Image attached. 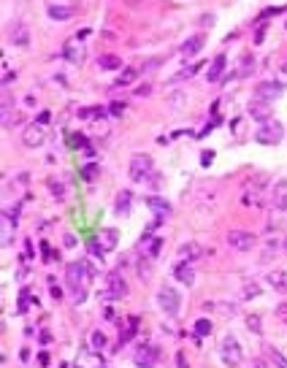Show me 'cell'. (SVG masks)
<instances>
[{
	"label": "cell",
	"instance_id": "6da1fadb",
	"mask_svg": "<svg viewBox=\"0 0 287 368\" xmlns=\"http://www.w3.org/2000/svg\"><path fill=\"white\" fill-rule=\"evenodd\" d=\"M157 303H160V309H163L168 317H176V314L182 312V295L171 284H163L157 290Z\"/></svg>",
	"mask_w": 287,
	"mask_h": 368
},
{
	"label": "cell",
	"instance_id": "7a4b0ae2",
	"mask_svg": "<svg viewBox=\"0 0 287 368\" xmlns=\"http://www.w3.org/2000/svg\"><path fill=\"white\" fill-rule=\"evenodd\" d=\"M285 136V128L282 122H274V119H268V122H263L260 128L255 130V141L263 143V146H274V143H279Z\"/></svg>",
	"mask_w": 287,
	"mask_h": 368
},
{
	"label": "cell",
	"instance_id": "3957f363",
	"mask_svg": "<svg viewBox=\"0 0 287 368\" xmlns=\"http://www.w3.org/2000/svg\"><path fill=\"white\" fill-rule=\"evenodd\" d=\"M220 355H222V360H225V366L239 368V366H241V360H244V352H241L239 338L228 333V336L222 338V344H220Z\"/></svg>",
	"mask_w": 287,
	"mask_h": 368
},
{
	"label": "cell",
	"instance_id": "277c9868",
	"mask_svg": "<svg viewBox=\"0 0 287 368\" xmlns=\"http://www.w3.org/2000/svg\"><path fill=\"white\" fill-rule=\"evenodd\" d=\"M152 174H154V168H152V157H149V154H136V157L130 160L128 176L133 182H146Z\"/></svg>",
	"mask_w": 287,
	"mask_h": 368
},
{
	"label": "cell",
	"instance_id": "5b68a950",
	"mask_svg": "<svg viewBox=\"0 0 287 368\" xmlns=\"http://www.w3.org/2000/svg\"><path fill=\"white\" fill-rule=\"evenodd\" d=\"M225 241H228V246L236 249V252H249V249L257 246V238L249 233V230H231Z\"/></svg>",
	"mask_w": 287,
	"mask_h": 368
},
{
	"label": "cell",
	"instance_id": "8992f818",
	"mask_svg": "<svg viewBox=\"0 0 287 368\" xmlns=\"http://www.w3.org/2000/svg\"><path fill=\"white\" fill-rule=\"evenodd\" d=\"M44 141H47V130H44V125L33 122V125H27V128L22 130V143H25L27 149H36V146H41Z\"/></svg>",
	"mask_w": 287,
	"mask_h": 368
},
{
	"label": "cell",
	"instance_id": "52a82bcc",
	"mask_svg": "<svg viewBox=\"0 0 287 368\" xmlns=\"http://www.w3.org/2000/svg\"><path fill=\"white\" fill-rule=\"evenodd\" d=\"M282 92H285L282 82H263V84H257V87H255V97H257V100H266V103H274Z\"/></svg>",
	"mask_w": 287,
	"mask_h": 368
},
{
	"label": "cell",
	"instance_id": "ba28073f",
	"mask_svg": "<svg viewBox=\"0 0 287 368\" xmlns=\"http://www.w3.org/2000/svg\"><path fill=\"white\" fill-rule=\"evenodd\" d=\"M8 38H11V44L14 46H30V27H27V22L25 19H16L14 25H11V30H8Z\"/></svg>",
	"mask_w": 287,
	"mask_h": 368
},
{
	"label": "cell",
	"instance_id": "9c48e42d",
	"mask_svg": "<svg viewBox=\"0 0 287 368\" xmlns=\"http://www.w3.org/2000/svg\"><path fill=\"white\" fill-rule=\"evenodd\" d=\"M268 203H271V209H277V211L287 209V179H279V182L271 187V195H268Z\"/></svg>",
	"mask_w": 287,
	"mask_h": 368
},
{
	"label": "cell",
	"instance_id": "30bf717a",
	"mask_svg": "<svg viewBox=\"0 0 287 368\" xmlns=\"http://www.w3.org/2000/svg\"><path fill=\"white\" fill-rule=\"evenodd\" d=\"M62 54H65V60L71 62V65H82V62L87 60V49H84V44H79L76 38L65 44V49H62Z\"/></svg>",
	"mask_w": 287,
	"mask_h": 368
},
{
	"label": "cell",
	"instance_id": "8fae6325",
	"mask_svg": "<svg viewBox=\"0 0 287 368\" xmlns=\"http://www.w3.org/2000/svg\"><path fill=\"white\" fill-rule=\"evenodd\" d=\"M106 284H108L106 290L111 292V295L117 298V301H119V298H125V295H128V281H125V276L119 274V271H111V274H108Z\"/></svg>",
	"mask_w": 287,
	"mask_h": 368
},
{
	"label": "cell",
	"instance_id": "7c38bea8",
	"mask_svg": "<svg viewBox=\"0 0 287 368\" xmlns=\"http://www.w3.org/2000/svg\"><path fill=\"white\" fill-rule=\"evenodd\" d=\"M271 106H274V103H266V100H257V97H252L246 111H249V117H255L257 122L263 125V122H268V119H271Z\"/></svg>",
	"mask_w": 287,
	"mask_h": 368
},
{
	"label": "cell",
	"instance_id": "4fadbf2b",
	"mask_svg": "<svg viewBox=\"0 0 287 368\" xmlns=\"http://www.w3.org/2000/svg\"><path fill=\"white\" fill-rule=\"evenodd\" d=\"M139 246L144 249V257H146V260H154V257L160 255L163 238H160V235H146V233H144V235H141V241H139Z\"/></svg>",
	"mask_w": 287,
	"mask_h": 368
},
{
	"label": "cell",
	"instance_id": "5bb4252c",
	"mask_svg": "<svg viewBox=\"0 0 287 368\" xmlns=\"http://www.w3.org/2000/svg\"><path fill=\"white\" fill-rule=\"evenodd\" d=\"M157 358H160V349L149 344V347H141L139 352H136V366L139 368H154Z\"/></svg>",
	"mask_w": 287,
	"mask_h": 368
},
{
	"label": "cell",
	"instance_id": "9a60e30c",
	"mask_svg": "<svg viewBox=\"0 0 287 368\" xmlns=\"http://www.w3.org/2000/svg\"><path fill=\"white\" fill-rule=\"evenodd\" d=\"M130 209H133V192H130V189H122V192L117 195V200H114V214L128 217Z\"/></svg>",
	"mask_w": 287,
	"mask_h": 368
},
{
	"label": "cell",
	"instance_id": "2e32d148",
	"mask_svg": "<svg viewBox=\"0 0 287 368\" xmlns=\"http://www.w3.org/2000/svg\"><path fill=\"white\" fill-rule=\"evenodd\" d=\"M146 206L154 211V214H157V220H165V217L171 214V203H168L165 198H160V195H149V198H146Z\"/></svg>",
	"mask_w": 287,
	"mask_h": 368
},
{
	"label": "cell",
	"instance_id": "e0dca14e",
	"mask_svg": "<svg viewBox=\"0 0 287 368\" xmlns=\"http://www.w3.org/2000/svg\"><path fill=\"white\" fill-rule=\"evenodd\" d=\"M263 184H266V179L260 176L255 187H252V189H246V192L241 195V203H244V206H260V203H263V189H260Z\"/></svg>",
	"mask_w": 287,
	"mask_h": 368
},
{
	"label": "cell",
	"instance_id": "ac0fdd59",
	"mask_svg": "<svg viewBox=\"0 0 287 368\" xmlns=\"http://www.w3.org/2000/svg\"><path fill=\"white\" fill-rule=\"evenodd\" d=\"M47 14L54 22H62V19H71V16L76 14V8H73V5H62V3H49L47 5Z\"/></svg>",
	"mask_w": 287,
	"mask_h": 368
},
{
	"label": "cell",
	"instance_id": "d6986e66",
	"mask_svg": "<svg viewBox=\"0 0 287 368\" xmlns=\"http://www.w3.org/2000/svg\"><path fill=\"white\" fill-rule=\"evenodd\" d=\"M176 255H179V260H182V263H192V260H198V257L203 255V249H200L198 244H192V241H190V244H182L179 249H176Z\"/></svg>",
	"mask_w": 287,
	"mask_h": 368
},
{
	"label": "cell",
	"instance_id": "ffe728a7",
	"mask_svg": "<svg viewBox=\"0 0 287 368\" xmlns=\"http://www.w3.org/2000/svg\"><path fill=\"white\" fill-rule=\"evenodd\" d=\"M266 281L271 284L274 292H282V295H287V271H271L266 276Z\"/></svg>",
	"mask_w": 287,
	"mask_h": 368
},
{
	"label": "cell",
	"instance_id": "44dd1931",
	"mask_svg": "<svg viewBox=\"0 0 287 368\" xmlns=\"http://www.w3.org/2000/svg\"><path fill=\"white\" fill-rule=\"evenodd\" d=\"M119 233L114 228H106V230H100V235H97V244L103 246L106 252H111V249H117V244H119Z\"/></svg>",
	"mask_w": 287,
	"mask_h": 368
},
{
	"label": "cell",
	"instance_id": "7402d4cb",
	"mask_svg": "<svg viewBox=\"0 0 287 368\" xmlns=\"http://www.w3.org/2000/svg\"><path fill=\"white\" fill-rule=\"evenodd\" d=\"M225 65H228V57L225 54H217L214 60H211L209 71H206V79H209V82H217V79L222 76V71H225Z\"/></svg>",
	"mask_w": 287,
	"mask_h": 368
},
{
	"label": "cell",
	"instance_id": "603a6c76",
	"mask_svg": "<svg viewBox=\"0 0 287 368\" xmlns=\"http://www.w3.org/2000/svg\"><path fill=\"white\" fill-rule=\"evenodd\" d=\"M174 276L182 281V284H187V287H190L192 281H195V271H192L190 263H179V266L174 268Z\"/></svg>",
	"mask_w": 287,
	"mask_h": 368
},
{
	"label": "cell",
	"instance_id": "cb8c5ba5",
	"mask_svg": "<svg viewBox=\"0 0 287 368\" xmlns=\"http://www.w3.org/2000/svg\"><path fill=\"white\" fill-rule=\"evenodd\" d=\"M97 68L100 71H119L122 68V60L117 54H100L97 57Z\"/></svg>",
	"mask_w": 287,
	"mask_h": 368
},
{
	"label": "cell",
	"instance_id": "d4e9b609",
	"mask_svg": "<svg viewBox=\"0 0 287 368\" xmlns=\"http://www.w3.org/2000/svg\"><path fill=\"white\" fill-rule=\"evenodd\" d=\"M203 41H206L203 36H192V38H187V44L182 46V54H185V57H192V54H198V51L203 49Z\"/></svg>",
	"mask_w": 287,
	"mask_h": 368
},
{
	"label": "cell",
	"instance_id": "484cf974",
	"mask_svg": "<svg viewBox=\"0 0 287 368\" xmlns=\"http://www.w3.org/2000/svg\"><path fill=\"white\" fill-rule=\"evenodd\" d=\"M136 79H139V68H122L117 76V84L114 87H128V84H133Z\"/></svg>",
	"mask_w": 287,
	"mask_h": 368
},
{
	"label": "cell",
	"instance_id": "4316f807",
	"mask_svg": "<svg viewBox=\"0 0 287 368\" xmlns=\"http://www.w3.org/2000/svg\"><path fill=\"white\" fill-rule=\"evenodd\" d=\"M14 225H16V220H11L8 214H3V230H0V235H3V246H8L11 238H14Z\"/></svg>",
	"mask_w": 287,
	"mask_h": 368
},
{
	"label": "cell",
	"instance_id": "83f0119b",
	"mask_svg": "<svg viewBox=\"0 0 287 368\" xmlns=\"http://www.w3.org/2000/svg\"><path fill=\"white\" fill-rule=\"evenodd\" d=\"M87 249H90V255H93L95 260L103 266V257H106V249H103V246L97 244V238H90V241H87Z\"/></svg>",
	"mask_w": 287,
	"mask_h": 368
},
{
	"label": "cell",
	"instance_id": "f1b7e54d",
	"mask_svg": "<svg viewBox=\"0 0 287 368\" xmlns=\"http://www.w3.org/2000/svg\"><path fill=\"white\" fill-rule=\"evenodd\" d=\"M252 71H255V60H252L249 54H244V57H241V68L236 71V76H241V79H244V76H249Z\"/></svg>",
	"mask_w": 287,
	"mask_h": 368
},
{
	"label": "cell",
	"instance_id": "f546056e",
	"mask_svg": "<svg viewBox=\"0 0 287 368\" xmlns=\"http://www.w3.org/2000/svg\"><path fill=\"white\" fill-rule=\"evenodd\" d=\"M257 295H260V284H255V281L241 287V301H249V298H257Z\"/></svg>",
	"mask_w": 287,
	"mask_h": 368
},
{
	"label": "cell",
	"instance_id": "4dcf8cb0",
	"mask_svg": "<svg viewBox=\"0 0 287 368\" xmlns=\"http://www.w3.org/2000/svg\"><path fill=\"white\" fill-rule=\"evenodd\" d=\"M211 327H214V325H211V320L200 317L198 322H195V336H209V333H211Z\"/></svg>",
	"mask_w": 287,
	"mask_h": 368
},
{
	"label": "cell",
	"instance_id": "1f68e13d",
	"mask_svg": "<svg viewBox=\"0 0 287 368\" xmlns=\"http://www.w3.org/2000/svg\"><path fill=\"white\" fill-rule=\"evenodd\" d=\"M125 108H128L125 100H111L108 103V114H111V117H125Z\"/></svg>",
	"mask_w": 287,
	"mask_h": 368
},
{
	"label": "cell",
	"instance_id": "d6a6232c",
	"mask_svg": "<svg viewBox=\"0 0 287 368\" xmlns=\"http://www.w3.org/2000/svg\"><path fill=\"white\" fill-rule=\"evenodd\" d=\"M200 65H203V62H192V65H185V68H182V71H179V76L174 79V82H179V79H190V76H195Z\"/></svg>",
	"mask_w": 287,
	"mask_h": 368
},
{
	"label": "cell",
	"instance_id": "836d02e7",
	"mask_svg": "<svg viewBox=\"0 0 287 368\" xmlns=\"http://www.w3.org/2000/svg\"><path fill=\"white\" fill-rule=\"evenodd\" d=\"M90 344H93L95 352H100V349L106 347V336H103L100 330H93V336H90Z\"/></svg>",
	"mask_w": 287,
	"mask_h": 368
},
{
	"label": "cell",
	"instance_id": "e575fe53",
	"mask_svg": "<svg viewBox=\"0 0 287 368\" xmlns=\"http://www.w3.org/2000/svg\"><path fill=\"white\" fill-rule=\"evenodd\" d=\"M49 189H51V195H54L57 200H62V198H65V184H62V182L49 179Z\"/></svg>",
	"mask_w": 287,
	"mask_h": 368
},
{
	"label": "cell",
	"instance_id": "d590c367",
	"mask_svg": "<svg viewBox=\"0 0 287 368\" xmlns=\"http://www.w3.org/2000/svg\"><path fill=\"white\" fill-rule=\"evenodd\" d=\"M246 327H249V333H257V336H260L263 333L260 317H257V314H249V317H246Z\"/></svg>",
	"mask_w": 287,
	"mask_h": 368
},
{
	"label": "cell",
	"instance_id": "8d00e7d4",
	"mask_svg": "<svg viewBox=\"0 0 287 368\" xmlns=\"http://www.w3.org/2000/svg\"><path fill=\"white\" fill-rule=\"evenodd\" d=\"M19 122H22V114H16V111H14V114H11V111L3 114V128H5V130H8L11 125H19Z\"/></svg>",
	"mask_w": 287,
	"mask_h": 368
},
{
	"label": "cell",
	"instance_id": "74e56055",
	"mask_svg": "<svg viewBox=\"0 0 287 368\" xmlns=\"http://www.w3.org/2000/svg\"><path fill=\"white\" fill-rule=\"evenodd\" d=\"M214 309H220V314H225V317L236 314V303H214Z\"/></svg>",
	"mask_w": 287,
	"mask_h": 368
},
{
	"label": "cell",
	"instance_id": "f35d334b",
	"mask_svg": "<svg viewBox=\"0 0 287 368\" xmlns=\"http://www.w3.org/2000/svg\"><path fill=\"white\" fill-rule=\"evenodd\" d=\"M82 176H84L87 182H95V176H97V165H93V163L84 165V168H82Z\"/></svg>",
	"mask_w": 287,
	"mask_h": 368
},
{
	"label": "cell",
	"instance_id": "ab89813d",
	"mask_svg": "<svg viewBox=\"0 0 287 368\" xmlns=\"http://www.w3.org/2000/svg\"><path fill=\"white\" fill-rule=\"evenodd\" d=\"M266 27H268V22H260V19H257V30H255V44H263V38H266Z\"/></svg>",
	"mask_w": 287,
	"mask_h": 368
},
{
	"label": "cell",
	"instance_id": "60d3db41",
	"mask_svg": "<svg viewBox=\"0 0 287 368\" xmlns=\"http://www.w3.org/2000/svg\"><path fill=\"white\" fill-rule=\"evenodd\" d=\"M271 360H274V366H279V368H287V358L282 352H277V349L271 347Z\"/></svg>",
	"mask_w": 287,
	"mask_h": 368
},
{
	"label": "cell",
	"instance_id": "b9f144b4",
	"mask_svg": "<svg viewBox=\"0 0 287 368\" xmlns=\"http://www.w3.org/2000/svg\"><path fill=\"white\" fill-rule=\"evenodd\" d=\"M211 163H214V152H211V149H206V152H200V165H203V168H209Z\"/></svg>",
	"mask_w": 287,
	"mask_h": 368
},
{
	"label": "cell",
	"instance_id": "7bdbcfd3",
	"mask_svg": "<svg viewBox=\"0 0 287 368\" xmlns=\"http://www.w3.org/2000/svg\"><path fill=\"white\" fill-rule=\"evenodd\" d=\"M62 246L73 249V246H76V235H73V233H65V235H62Z\"/></svg>",
	"mask_w": 287,
	"mask_h": 368
},
{
	"label": "cell",
	"instance_id": "ee69618b",
	"mask_svg": "<svg viewBox=\"0 0 287 368\" xmlns=\"http://www.w3.org/2000/svg\"><path fill=\"white\" fill-rule=\"evenodd\" d=\"M139 274L144 276V279H149V274H152V266H149V260H146V263H141V266H139Z\"/></svg>",
	"mask_w": 287,
	"mask_h": 368
},
{
	"label": "cell",
	"instance_id": "f6af8a7d",
	"mask_svg": "<svg viewBox=\"0 0 287 368\" xmlns=\"http://www.w3.org/2000/svg\"><path fill=\"white\" fill-rule=\"evenodd\" d=\"M133 92H136V95H139V97H146L149 92H152V87H149V84H141V87H136Z\"/></svg>",
	"mask_w": 287,
	"mask_h": 368
},
{
	"label": "cell",
	"instance_id": "bcb514c9",
	"mask_svg": "<svg viewBox=\"0 0 287 368\" xmlns=\"http://www.w3.org/2000/svg\"><path fill=\"white\" fill-rule=\"evenodd\" d=\"M14 79H16V73H11L8 68H5V73H3V87H8V84L14 82Z\"/></svg>",
	"mask_w": 287,
	"mask_h": 368
},
{
	"label": "cell",
	"instance_id": "7dc6e473",
	"mask_svg": "<svg viewBox=\"0 0 287 368\" xmlns=\"http://www.w3.org/2000/svg\"><path fill=\"white\" fill-rule=\"evenodd\" d=\"M49 295L54 298V301H60V298H62V290H60L57 284H51V287H49Z\"/></svg>",
	"mask_w": 287,
	"mask_h": 368
},
{
	"label": "cell",
	"instance_id": "c3c4849f",
	"mask_svg": "<svg viewBox=\"0 0 287 368\" xmlns=\"http://www.w3.org/2000/svg\"><path fill=\"white\" fill-rule=\"evenodd\" d=\"M200 25H203V27H211V25H214V14H206V16H200Z\"/></svg>",
	"mask_w": 287,
	"mask_h": 368
},
{
	"label": "cell",
	"instance_id": "681fc988",
	"mask_svg": "<svg viewBox=\"0 0 287 368\" xmlns=\"http://www.w3.org/2000/svg\"><path fill=\"white\" fill-rule=\"evenodd\" d=\"M176 366H179V368H190V366H187V360H185V352H176Z\"/></svg>",
	"mask_w": 287,
	"mask_h": 368
},
{
	"label": "cell",
	"instance_id": "f907efd6",
	"mask_svg": "<svg viewBox=\"0 0 287 368\" xmlns=\"http://www.w3.org/2000/svg\"><path fill=\"white\" fill-rule=\"evenodd\" d=\"M97 298H100V301H117V298H114L108 290H100V292H97Z\"/></svg>",
	"mask_w": 287,
	"mask_h": 368
},
{
	"label": "cell",
	"instance_id": "816d5d0a",
	"mask_svg": "<svg viewBox=\"0 0 287 368\" xmlns=\"http://www.w3.org/2000/svg\"><path fill=\"white\" fill-rule=\"evenodd\" d=\"M49 117H51L49 111H41V114H38V119H36V122H38V125H47V122H49Z\"/></svg>",
	"mask_w": 287,
	"mask_h": 368
},
{
	"label": "cell",
	"instance_id": "f5cc1de1",
	"mask_svg": "<svg viewBox=\"0 0 287 368\" xmlns=\"http://www.w3.org/2000/svg\"><path fill=\"white\" fill-rule=\"evenodd\" d=\"M244 368H268L266 363H263V360H252L249 366H244Z\"/></svg>",
	"mask_w": 287,
	"mask_h": 368
},
{
	"label": "cell",
	"instance_id": "db71d44e",
	"mask_svg": "<svg viewBox=\"0 0 287 368\" xmlns=\"http://www.w3.org/2000/svg\"><path fill=\"white\" fill-rule=\"evenodd\" d=\"M90 36V30H87V27H84V30H79L76 33V41H84V38H87Z\"/></svg>",
	"mask_w": 287,
	"mask_h": 368
},
{
	"label": "cell",
	"instance_id": "11a10c76",
	"mask_svg": "<svg viewBox=\"0 0 287 368\" xmlns=\"http://www.w3.org/2000/svg\"><path fill=\"white\" fill-rule=\"evenodd\" d=\"M38 363H41V366H49V355L41 352V355H38Z\"/></svg>",
	"mask_w": 287,
	"mask_h": 368
},
{
	"label": "cell",
	"instance_id": "9f6ffc18",
	"mask_svg": "<svg viewBox=\"0 0 287 368\" xmlns=\"http://www.w3.org/2000/svg\"><path fill=\"white\" fill-rule=\"evenodd\" d=\"M277 312H279V314H287V301L279 303V306H277Z\"/></svg>",
	"mask_w": 287,
	"mask_h": 368
},
{
	"label": "cell",
	"instance_id": "6f0895ef",
	"mask_svg": "<svg viewBox=\"0 0 287 368\" xmlns=\"http://www.w3.org/2000/svg\"><path fill=\"white\" fill-rule=\"evenodd\" d=\"M57 260H60V252H54V249H51V255H49V263H57Z\"/></svg>",
	"mask_w": 287,
	"mask_h": 368
},
{
	"label": "cell",
	"instance_id": "680465c9",
	"mask_svg": "<svg viewBox=\"0 0 287 368\" xmlns=\"http://www.w3.org/2000/svg\"><path fill=\"white\" fill-rule=\"evenodd\" d=\"M25 276H27V268H25V266H22V268H19V271H16V279H25Z\"/></svg>",
	"mask_w": 287,
	"mask_h": 368
},
{
	"label": "cell",
	"instance_id": "91938a15",
	"mask_svg": "<svg viewBox=\"0 0 287 368\" xmlns=\"http://www.w3.org/2000/svg\"><path fill=\"white\" fill-rule=\"evenodd\" d=\"M282 84L287 87V65H282Z\"/></svg>",
	"mask_w": 287,
	"mask_h": 368
},
{
	"label": "cell",
	"instance_id": "94428289",
	"mask_svg": "<svg viewBox=\"0 0 287 368\" xmlns=\"http://www.w3.org/2000/svg\"><path fill=\"white\" fill-rule=\"evenodd\" d=\"M285 249H287V238H285Z\"/></svg>",
	"mask_w": 287,
	"mask_h": 368
},
{
	"label": "cell",
	"instance_id": "6125c7cd",
	"mask_svg": "<svg viewBox=\"0 0 287 368\" xmlns=\"http://www.w3.org/2000/svg\"><path fill=\"white\" fill-rule=\"evenodd\" d=\"M285 27H287V22H285Z\"/></svg>",
	"mask_w": 287,
	"mask_h": 368
}]
</instances>
